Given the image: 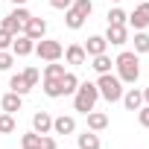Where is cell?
Returning <instances> with one entry per match:
<instances>
[{"label":"cell","instance_id":"1","mask_svg":"<svg viewBox=\"0 0 149 149\" xmlns=\"http://www.w3.org/2000/svg\"><path fill=\"white\" fill-rule=\"evenodd\" d=\"M114 67H117V76L123 85H134L140 79V58L134 50H123L117 58H114Z\"/></svg>","mask_w":149,"mask_h":149},{"label":"cell","instance_id":"2","mask_svg":"<svg viewBox=\"0 0 149 149\" xmlns=\"http://www.w3.org/2000/svg\"><path fill=\"white\" fill-rule=\"evenodd\" d=\"M97 100H100L97 82H79L76 94H73V111H79V114H88V111H94Z\"/></svg>","mask_w":149,"mask_h":149},{"label":"cell","instance_id":"3","mask_svg":"<svg viewBox=\"0 0 149 149\" xmlns=\"http://www.w3.org/2000/svg\"><path fill=\"white\" fill-rule=\"evenodd\" d=\"M97 91H100V97L108 100V102H120V100H123V82H120L117 73H100Z\"/></svg>","mask_w":149,"mask_h":149},{"label":"cell","instance_id":"4","mask_svg":"<svg viewBox=\"0 0 149 149\" xmlns=\"http://www.w3.org/2000/svg\"><path fill=\"white\" fill-rule=\"evenodd\" d=\"M35 56L44 58V61H58L64 56V47L53 38H41V41H35Z\"/></svg>","mask_w":149,"mask_h":149},{"label":"cell","instance_id":"5","mask_svg":"<svg viewBox=\"0 0 149 149\" xmlns=\"http://www.w3.org/2000/svg\"><path fill=\"white\" fill-rule=\"evenodd\" d=\"M129 26H132L134 32H140V29L149 26V0H143V3L134 6V12L129 15Z\"/></svg>","mask_w":149,"mask_h":149},{"label":"cell","instance_id":"6","mask_svg":"<svg viewBox=\"0 0 149 149\" xmlns=\"http://www.w3.org/2000/svg\"><path fill=\"white\" fill-rule=\"evenodd\" d=\"M24 35H29L32 41H41V38L47 35V21H44V18H35V15H32V18H29V21L24 24Z\"/></svg>","mask_w":149,"mask_h":149},{"label":"cell","instance_id":"7","mask_svg":"<svg viewBox=\"0 0 149 149\" xmlns=\"http://www.w3.org/2000/svg\"><path fill=\"white\" fill-rule=\"evenodd\" d=\"M12 53L15 56H21V58H26V56H32L35 53V41L29 38V35H15V41H12Z\"/></svg>","mask_w":149,"mask_h":149},{"label":"cell","instance_id":"8","mask_svg":"<svg viewBox=\"0 0 149 149\" xmlns=\"http://www.w3.org/2000/svg\"><path fill=\"white\" fill-rule=\"evenodd\" d=\"M76 132V120L70 114H61V117H53V134H73Z\"/></svg>","mask_w":149,"mask_h":149},{"label":"cell","instance_id":"9","mask_svg":"<svg viewBox=\"0 0 149 149\" xmlns=\"http://www.w3.org/2000/svg\"><path fill=\"white\" fill-rule=\"evenodd\" d=\"M32 132L50 134V132H53V117H50L47 111H35V114H32Z\"/></svg>","mask_w":149,"mask_h":149},{"label":"cell","instance_id":"10","mask_svg":"<svg viewBox=\"0 0 149 149\" xmlns=\"http://www.w3.org/2000/svg\"><path fill=\"white\" fill-rule=\"evenodd\" d=\"M64 58H67V64L79 67V64H85V61H88V53H85V47H82V44H70V47L64 50Z\"/></svg>","mask_w":149,"mask_h":149},{"label":"cell","instance_id":"11","mask_svg":"<svg viewBox=\"0 0 149 149\" xmlns=\"http://www.w3.org/2000/svg\"><path fill=\"white\" fill-rule=\"evenodd\" d=\"M105 41L114 44V47H123L129 41V26H108L105 29Z\"/></svg>","mask_w":149,"mask_h":149},{"label":"cell","instance_id":"12","mask_svg":"<svg viewBox=\"0 0 149 149\" xmlns=\"http://www.w3.org/2000/svg\"><path fill=\"white\" fill-rule=\"evenodd\" d=\"M82 47H85V53H88V58H91V56L105 53V50H108V41H105V35H91V38H88Z\"/></svg>","mask_w":149,"mask_h":149},{"label":"cell","instance_id":"13","mask_svg":"<svg viewBox=\"0 0 149 149\" xmlns=\"http://www.w3.org/2000/svg\"><path fill=\"white\" fill-rule=\"evenodd\" d=\"M21 105H24V97H21V94H15V91L3 94V100H0V108H3L6 114H15V111H21Z\"/></svg>","mask_w":149,"mask_h":149},{"label":"cell","instance_id":"14","mask_svg":"<svg viewBox=\"0 0 149 149\" xmlns=\"http://www.w3.org/2000/svg\"><path fill=\"white\" fill-rule=\"evenodd\" d=\"M129 111H137L140 105H143V91H137V88H129V91H123V100H120Z\"/></svg>","mask_w":149,"mask_h":149},{"label":"cell","instance_id":"15","mask_svg":"<svg viewBox=\"0 0 149 149\" xmlns=\"http://www.w3.org/2000/svg\"><path fill=\"white\" fill-rule=\"evenodd\" d=\"M79 137V146L76 149H102V143H100V134L97 132H91V129H85L82 134H76Z\"/></svg>","mask_w":149,"mask_h":149},{"label":"cell","instance_id":"16","mask_svg":"<svg viewBox=\"0 0 149 149\" xmlns=\"http://www.w3.org/2000/svg\"><path fill=\"white\" fill-rule=\"evenodd\" d=\"M76 88H79V76L70 73V70H64V76H61V97H73Z\"/></svg>","mask_w":149,"mask_h":149},{"label":"cell","instance_id":"17","mask_svg":"<svg viewBox=\"0 0 149 149\" xmlns=\"http://www.w3.org/2000/svg\"><path fill=\"white\" fill-rule=\"evenodd\" d=\"M85 117H88V129H91V132L108 129V114H102V111H88Z\"/></svg>","mask_w":149,"mask_h":149},{"label":"cell","instance_id":"18","mask_svg":"<svg viewBox=\"0 0 149 149\" xmlns=\"http://www.w3.org/2000/svg\"><path fill=\"white\" fill-rule=\"evenodd\" d=\"M111 56L108 53H100V56H91V67L97 70V73H111Z\"/></svg>","mask_w":149,"mask_h":149},{"label":"cell","instance_id":"19","mask_svg":"<svg viewBox=\"0 0 149 149\" xmlns=\"http://www.w3.org/2000/svg\"><path fill=\"white\" fill-rule=\"evenodd\" d=\"M108 26H129V15H126L120 6L108 9Z\"/></svg>","mask_w":149,"mask_h":149},{"label":"cell","instance_id":"20","mask_svg":"<svg viewBox=\"0 0 149 149\" xmlns=\"http://www.w3.org/2000/svg\"><path fill=\"white\" fill-rule=\"evenodd\" d=\"M9 88H12V91H15V94H21V97H24V94H29V91H32V88H29V82H26V79H24V73H15V76H12V79H9Z\"/></svg>","mask_w":149,"mask_h":149},{"label":"cell","instance_id":"21","mask_svg":"<svg viewBox=\"0 0 149 149\" xmlns=\"http://www.w3.org/2000/svg\"><path fill=\"white\" fill-rule=\"evenodd\" d=\"M0 26H3V29H6L9 35H21V32H24V24H21V21H18V18L12 15V12H9V15L3 18V24H0Z\"/></svg>","mask_w":149,"mask_h":149},{"label":"cell","instance_id":"22","mask_svg":"<svg viewBox=\"0 0 149 149\" xmlns=\"http://www.w3.org/2000/svg\"><path fill=\"white\" fill-rule=\"evenodd\" d=\"M64 24H67V29H82L85 26V18L79 12H73V9H64Z\"/></svg>","mask_w":149,"mask_h":149},{"label":"cell","instance_id":"23","mask_svg":"<svg viewBox=\"0 0 149 149\" xmlns=\"http://www.w3.org/2000/svg\"><path fill=\"white\" fill-rule=\"evenodd\" d=\"M21 149H41V134H38V132L21 134Z\"/></svg>","mask_w":149,"mask_h":149},{"label":"cell","instance_id":"24","mask_svg":"<svg viewBox=\"0 0 149 149\" xmlns=\"http://www.w3.org/2000/svg\"><path fill=\"white\" fill-rule=\"evenodd\" d=\"M61 76H64V64H58V61L44 64V79H61Z\"/></svg>","mask_w":149,"mask_h":149},{"label":"cell","instance_id":"25","mask_svg":"<svg viewBox=\"0 0 149 149\" xmlns=\"http://www.w3.org/2000/svg\"><path fill=\"white\" fill-rule=\"evenodd\" d=\"M44 94L50 100H58L61 97V79H44Z\"/></svg>","mask_w":149,"mask_h":149},{"label":"cell","instance_id":"26","mask_svg":"<svg viewBox=\"0 0 149 149\" xmlns=\"http://www.w3.org/2000/svg\"><path fill=\"white\" fill-rule=\"evenodd\" d=\"M132 44H134V53H137V56L149 53V35H146L143 29H140V32H134V41H132Z\"/></svg>","mask_w":149,"mask_h":149},{"label":"cell","instance_id":"27","mask_svg":"<svg viewBox=\"0 0 149 149\" xmlns=\"http://www.w3.org/2000/svg\"><path fill=\"white\" fill-rule=\"evenodd\" d=\"M18 129V123H15V114H0V134H12Z\"/></svg>","mask_w":149,"mask_h":149},{"label":"cell","instance_id":"28","mask_svg":"<svg viewBox=\"0 0 149 149\" xmlns=\"http://www.w3.org/2000/svg\"><path fill=\"white\" fill-rule=\"evenodd\" d=\"M70 9H73V12H79L82 18H88V15L94 12V3H91V0H73Z\"/></svg>","mask_w":149,"mask_h":149},{"label":"cell","instance_id":"29","mask_svg":"<svg viewBox=\"0 0 149 149\" xmlns=\"http://www.w3.org/2000/svg\"><path fill=\"white\" fill-rule=\"evenodd\" d=\"M12 64H15V53L0 50V70H12Z\"/></svg>","mask_w":149,"mask_h":149},{"label":"cell","instance_id":"30","mask_svg":"<svg viewBox=\"0 0 149 149\" xmlns=\"http://www.w3.org/2000/svg\"><path fill=\"white\" fill-rule=\"evenodd\" d=\"M38 76H41L38 67H26V70H24V79L29 82V88H35V85H38Z\"/></svg>","mask_w":149,"mask_h":149},{"label":"cell","instance_id":"31","mask_svg":"<svg viewBox=\"0 0 149 149\" xmlns=\"http://www.w3.org/2000/svg\"><path fill=\"white\" fill-rule=\"evenodd\" d=\"M12 15H15V18H18V21H21V24H26V21H29V18H32V15H29V9H26V6H15V9H12Z\"/></svg>","mask_w":149,"mask_h":149},{"label":"cell","instance_id":"32","mask_svg":"<svg viewBox=\"0 0 149 149\" xmlns=\"http://www.w3.org/2000/svg\"><path fill=\"white\" fill-rule=\"evenodd\" d=\"M137 123H140L143 129H149V105H140V108H137Z\"/></svg>","mask_w":149,"mask_h":149},{"label":"cell","instance_id":"33","mask_svg":"<svg viewBox=\"0 0 149 149\" xmlns=\"http://www.w3.org/2000/svg\"><path fill=\"white\" fill-rule=\"evenodd\" d=\"M12 41H15V35H9L3 26H0V50H9V47H12Z\"/></svg>","mask_w":149,"mask_h":149},{"label":"cell","instance_id":"34","mask_svg":"<svg viewBox=\"0 0 149 149\" xmlns=\"http://www.w3.org/2000/svg\"><path fill=\"white\" fill-rule=\"evenodd\" d=\"M41 149H58L56 137H50V134H41Z\"/></svg>","mask_w":149,"mask_h":149},{"label":"cell","instance_id":"35","mask_svg":"<svg viewBox=\"0 0 149 149\" xmlns=\"http://www.w3.org/2000/svg\"><path fill=\"white\" fill-rule=\"evenodd\" d=\"M47 3H50L53 9H61V12H64V9H70V3H73V0H47Z\"/></svg>","mask_w":149,"mask_h":149},{"label":"cell","instance_id":"36","mask_svg":"<svg viewBox=\"0 0 149 149\" xmlns=\"http://www.w3.org/2000/svg\"><path fill=\"white\" fill-rule=\"evenodd\" d=\"M143 102L149 105V88H143Z\"/></svg>","mask_w":149,"mask_h":149},{"label":"cell","instance_id":"37","mask_svg":"<svg viewBox=\"0 0 149 149\" xmlns=\"http://www.w3.org/2000/svg\"><path fill=\"white\" fill-rule=\"evenodd\" d=\"M12 3H15V6H26V0H12Z\"/></svg>","mask_w":149,"mask_h":149},{"label":"cell","instance_id":"38","mask_svg":"<svg viewBox=\"0 0 149 149\" xmlns=\"http://www.w3.org/2000/svg\"><path fill=\"white\" fill-rule=\"evenodd\" d=\"M111 3H120V0H111Z\"/></svg>","mask_w":149,"mask_h":149},{"label":"cell","instance_id":"39","mask_svg":"<svg viewBox=\"0 0 149 149\" xmlns=\"http://www.w3.org/2000/svg\"><path fill=\"white\" fill-rule=\"evenodd\" d=\"M134 3H143V0H134Z\"/></svg>","mask_w":149,"mask_h":149}]
</instances>
